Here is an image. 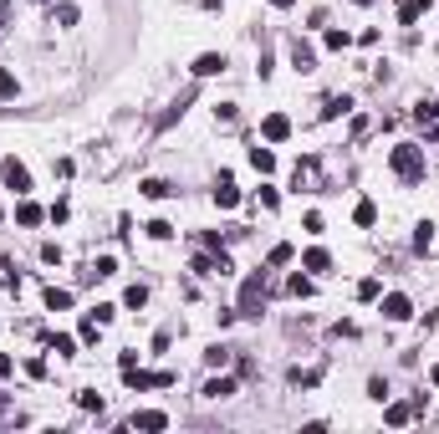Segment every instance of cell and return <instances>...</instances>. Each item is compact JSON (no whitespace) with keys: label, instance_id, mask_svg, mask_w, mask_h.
<instances>
[{"label":"cell","instance_id":"6","mask_svg":"<svg viewBox=\"0 0 439 434\" xmlns=\"http://www.w3.org/2000/svg\"><path fill=\"white\" fill-rule=\"evenodd\" d=\"M128 384L133 388H169L174 373H138V368H128Z\"/></svg>","mask_w":439,"mask_h":434},{"label":"cell","instance_id":"20","mask_svg":"<svg viewBox=\"0 0 439 434\" xmlns=\"http://www.w3.org/2000/svg\"><path fill=\"white\" fill-rule=\"evenodd\" d=\"M138 189H144L148 200H169V194H174V189H169V184H164V179H144V184H138Z\"/></svg>","mask_w":439,"mask_h":434},{"label":"cell","instance_id":"30","mask_svg":"<svg viewBox=\"0 0 439 434\" xmlns=\"http://www.w3.org/2000/svg\"><path fill=\"white\" fill-rule=\"evenodd\" d=\"M41 261H46V266H61V245L46 240V245H41Z\"/></svg>","mask_w":439,"mask_h":434},{"label":"cell","instance_id":"27","mask_svg":"<svg viewBox=\"0 0 439 434\" xmlns=\"http://www.w3.org/2000/svg\"><path fill=\"white\" fill-rule=\"evenodd\" d=\"M148 235H153V240H169L174 225H169V220H148Z\"/></svg>","mask_w":439,"mask_h":434},{"label":"cell","instance_id":"7","mask_svg":"<svg viewBox=\"0 0 439 434\" xmlns=\"http://www.w3.org/2000/svg\"><path fill=\"white\" fill-rule=\"evenodd\" d=\"M291 67H296V72H312V67H317V51L306 46L302 36H296V41H291Z\"/></svg>","mask_w":439,"mask_h":434},{"label":"cell","instance_id":"21","mask_svg":"<svg viewBox=\"0 0 439 434\" xmlns=\"http://www.w3.org/2000/svg\"><path fill=\"white\" fill-rule=\"evenodd\" d=\"M317 184V164H296V189H312Z\"/></svg>","mask_w":439,"mask_h":434},{"label":"cell","instance_id":"25","mask_svg":"<svg viewBox=\"0 0 439 434\" xmlns=\"http://www.w3.org/2000/svg\"><path fill=\"white\" fill-rule=\"evenodd\" d=\"M51 21H57V26H77V6H57V10H51Z\"/></svg>","mask_w":439,"mask_h":434},{"label":"cell","instance_id":"10","mask_svg":"<svg viewBox=\"0 0 439 434\" xmlns=\"http://www.w3.org/2000/svg\"><path fill=\"white\" fill-rule=\"evenodd\" d=\"M215 205H220V209H235V205H240V189H235L230 179H220V184H215Z\"/></svg>","mask_w":439,"mask_h":434},{"label":"cell","instance_id":"35","mask_svg":"<svg viewBox=\"0 0 439 434\" xmlns=\"http://www.w3.org/2000/svg\"><path fill=\"white\" fill-rule=\"evenodd\" d=\"M10 21V0H0V26H6Z\"/></svg>","mask_w":439,"mask_h":434},{"label":"cell","instance_id":"23","mask_svg":"<svg viewBox=\"0 0 439 434\" xmlns=\"http://www.w3.org/2000/svg\"><path fill=\"white\" fill-rule=\"evenodd\" d=\"M144 301H148V292H144V286H128V292H123V307H144Z\"/></svg>","mask_w":439,"mask_h":434},{"label":"cell","instance_id":"18","mask_svg":"<svg viewBox=\"0 0 439 434\" xmlns=\"http://www.w3.org/2000/svg\"><path fill=\"white\" fill-rule=\"evenodd\" d=\"M414 251H419V256H429V251H434V225H429V220H424L419 235H414Z\"/></svg>","mask_w":439,"mask_h":434},{"label":"cell","instance_id":"13","mask_svg":"<svg viewBox=\"0 0 439 434\" xmlns=\"http://www.w3.org/2000/svg\"><path fill=\"white\" fill-rule=\"evenodd\" d=\"M302 266H306V271H332V256L322 251V245H312V251L302 256Z\"/></svg>","mask_w":439,"mask_h":434},{"label":"cell","instance_id":"24","mask_svg":"<svg viewBox=\"0 0 439 434\" xmlns=\"http://www.w3.org/2000/svg\"><path fill=\"white\" fill-rule=\"evenodd\" d=\"M353 108V97H327V108H322V117H338V113H347Z\"/></svg>","mask_w":439,"mask_h":434},{"label":"cell","instance_id":"19","mask_svg":"<svg viewBox=\"0 0 439 434\" xmlns=\"http://www.w3.org/2000/svg\"><path fill=\"white\" fill-rule=\"evenodd\" d=\"M72 307V292H61V286H51L46 292V312H67Z\"/></svg>","mask_w":439,"mask_h":434},{"label":"cell","instance_id":"15","mask_svg":"<svg viewBox=\"0 0 439 434\" xmlns=\"http://www.w3.org/2000/svg\"><path fill=\"white\" fill-rule=\"evenodd\" d=\"M373 220H378V205H373V200H358V209H353V225H373Z\"/></svg>","mask_w":439,"mask_h":434},{"label":"cell","instance_id":"40","mask_svg":"<svg viewBox=\"0 0 439 434\" xmlns=\"http://www.w3.org/2000/svg\"><path fill=\"white\" fill-rule=\"evenodd\" d=\"M353 6H373V0H353Z\"/></svg>","mask_w":439,"mask_h":434},{"label":"cell","instance_id":"4","mask_svg":"<svg viewBox=\"0 0 439 434\" xmlns=\"http://www.w3.org/2000/svg\"><path fill=\"white\" fill-rule=\"evenodd\" d=\"M0 179H6L16 194H26V189H31V174H26V164H21V159H6V164H0Z\"/></svg>","mask_w":439,"mask_h":434},{"label":"cell","instance_id":"29","mask_svg":"<svg viewBox=\"0 0 439 434\" xmlns=\"http://www.w3.org/2000/svg\"><path fill=\"white\" fill-rule=\"evenodd\" d=\"M77 404H82V409H97V414H102V399H97L92 388H82V393H77Z\"/></svg>","mask_w":439,"mask_h":434},{"label":"cell","instance_id":"14","mask_svg":"<svg viewBox=\"0 0 439 434\" xmlns=\"http://www.w3.org/2000/svg\"><path fill=\"white\" fill-rule=\"evenodd\" d=\"M235 393V378H210L204 384V399H230Z\"/></svg>","mask_w":439,"mask_h":434},{"label":"cell","instance_id":"2","mask_svg":"<svg viewBox=\"0 0 439 434\" xmlns=\"http://www.w3.org/2000/svg\"><path fill=\"white\" fill-rule=\"evenodd\" d=\"M261 301H266V271L261 276H245V286H240V317H261Z\"/></svg>","mask_w":439,"mask_h":434},{"label":"cell","instance_id":"22","mask_svg":"<svg viewBox=\"0 0 439 434\" xmlns=\"http://www.w3.org/2000/svg\"><path fill=\"white\" fill-rule=\"evenodd\" d=\"M51 352H57V358H72V352H77V343H72L67 332H57V337H51Z\"/></svg>","mask_w":439,"mask_h":434},{"label":"cell","instance_id":"39","mask_svg":"<svg viewBox=\"0 0 439 434\" xmlns=\"http://www.w3.org/2000/svg\"><path fill=\"white\" fill-rule=\"evenodd\" d=\"M424 113H434V117H439V102H434V108H424Z\"/></svg>","mask_w":439,"mask_h":434},{"label":"cell","instance_id":"26","mask_svg":"<svg viewBox=\"0 0 439 434\" xmlns=\"http://www.w3.org/2000/svg\"><path fill=\"white\" fill-rule=\"evenodd\" d=\"M21 82H16V72H0V97H16Z\"/></svg>","mask_w":439,"mask_h":434},{"label":"cell","instance_id":"34","mask_svg":"<svg viewBox=\"0 0 439 434\" xmlns=\"http://www.w3.org/2000/svg\"><path fill=\"white\" fill-rule=\"evenodd\" d=\"M16 373V358H10V352H0V378H10Z\"/></svg>","mask_w":439,"mask_h":434},{"label":"cell","instance_id":"1","mask_svg":"<svg viewBox=\"0 0 439 434\" xmlns=\"http://www.w3.org/2000/svg\"><path fill=\"white\" fill-rule=\"evenodd\" d=\"M389 164H393V174L404 179V184H419L424 179V149H414V143H398Z\"/></svg>","mask_w":439,"mask_h":434},{"label":"cell","instance_id":"9","mask_svg":"<svg viewBox=\"0 0 439 434\" xmlns=\"http://www.w3.org/2000/svg\"><path fill=\"white\" fill-rule=\"evenodd\" d=\"M225 72V57L220 51H204V57H195V77H220Z\"/></svg>","mask_w":439,"mask_h":434},{"label":"cell","instance_id":"31","mask_svg":"<svg viewBox=\"0 0 439 434\" xmlns=\"http://www.w3.org/2000/svg\"><path fill=\"white\" fill-rule=\"evenodd\" d=\"M113 271H118V261H113V256H102V261H97V266L87 271V276H113Z\"/></svg>","mask_w":439,"mask_h":434},{"label":"cell","instance_id":"32","mask_svg":"<svg viewBox=\"0 0 439 434\" xmlns=\"http://www.w3.org/2000/svg\"><path fill=\"white\" fill-rule=\"evenodd\" d=\"M327 51H347V31H327Z\"/></svg>","mask_w":439,"mask_h":434},{"label":"cell","instance_id":"3","mask_svg":"<svg viewBox=\"0 0 439 434\" xmlns=\"http://www.w3.org/2000/svg\"><path fill=\"white\" fill-rule=\"evenodd\" d=\"M383 317H389V322H409V317H414V301H409L404 292H389V296H383Z\"/></svg>","mask_w":439,"mask_h":434},{"label":"cell","instance_id":"16","mask_svg":"<svg viewBox=\"0 0 439 434\" xmlns=\"http://www.w3.org/2000/svg\"><path fill=\"white\" fill-rule=\"evenodd\" d=\"M383 419H389L393 429H404L409 419H414V409H409V404H389V409H383Z\"/></svg>","mask_w":439,"mask_h":434},{"label":"cell","instance_id":"5","mask_svg":"<svg viewBox=\"0 0 439 434\" xmlns=\"http://www.w3.org/2000/svg\"><path fill=\"white\" fill-rule=\"evenodd\" d=\"M261 133H266V143H281V138H291V117H286V113H271L266 123H261Z\"/></svg>","mask_w":439,"mask_h":434},{"label":"cell","instance_id":"38","mask_svg":"<svg viewBox=\"0 0 439 434\" xmlns=\"http://www.w3.org/2000/svg\"><path fill=\"white\" fill-rule=\"evenodd\" d=\"M429 378H434V388H439V363H434V368H429Z\"/></svg>","mask_w":439,"mask_h":434},{"label":"cell","instance_id":"28","mask_svg":"<svg viewBox=\"0 0 439 434\" xmlns=\"http://www.w3.org/2000/svg\"><path fill=\"white\" fill-rule=\"evenodd\" d=\"M92 317H97L102 327H108L113 317H118V307H113V301H97V307H92Z\"/></svg>","mask_w":439,"mask_h":434},{"label":"cell","instance_id":"8","mask_svg":"<svg viewBox=\"0 0 439 434\" xmlns=\"http://www.w3.org/2000/svg\"><path fill=\"white\" fill-rule=\"evenodd\" d=\"M133 429H148V434H159V429H169V414H159V409H144V414H133Z\"/></svg>","mask_w":439,"mask_h":434},{"label":"cell","instance_id":"11","mask_svg":"<svg viewBox=\"0 0 439 434\" xmlns=\"http://www.w3.org/2000/svg\"><path fill=\"white\" fill-rule=\"evenodd\" d=\"M429 6H434V0H404V6H398V21H404V26H414Z\"/></svg>","mask_w":439,"mask_h":434},{"label":"cell","instance_id":"37","mask_svg":"<svg viewBox=\"0 0 439 434\" xmlns=\"http://www.w3.org/2000/svg\"><path fill=\"white\" fill-rule=\"evenodd\" d=\"M271 6H276V10H291V6H296V0H271Z\"/></svg>","mask_w":439,"mask_h":434},{"label":"cell","instance_id":"12","mask_svg":"<svg viewBox=\"0 0 439 434\" xmlns=\"http://www.w3.org/2000/svg\"><path fill=\"white\" fill-rule=\"evenodd\" d=\"M16 220H21V225H41L46 209H41V205H31V200H21V205H16Z\"/></svg>","mask_w":439,"mask_h":434},{"label":"cell","instance_id":"36","mask_svg":"<svg viewBox=\"0 0 439 434\" xmlns=\"http://www.w3.org/2000/svg\"><path fill=\"white\" fill-rule=\"evenodd\" d=\"M199 6H204V10H220V6H225V0H199Z\"/></svg>","mask_w":439,"mask_h":434},{"label":"cell","instance_id":"33","mask_svg":"<svg viewBox=\"0 0 439 434\" xmlns=\"http://www.w3.org/2000/svg\"><path fill=\"white\" fill-rule=\"evenodd\" d=\"M291 296H312V281H306V276H291Z\"/></svg>","mask_w":439,"mask_h":434},{"label":"cell","instance_id":"17","mask_svg":"<svg viewBox=\"0 0 439 434\" xmlns=\"http://www.w3.org/2000/svg\"><path fill=\"white\" fill-rule=\"evenodd\" d=\"M251 164L261 169V174H271V169H276V153H271V149H261V143H255V149H251Z\"/></svg>","mask_w":439,"mask_h":434}]
</instances>
